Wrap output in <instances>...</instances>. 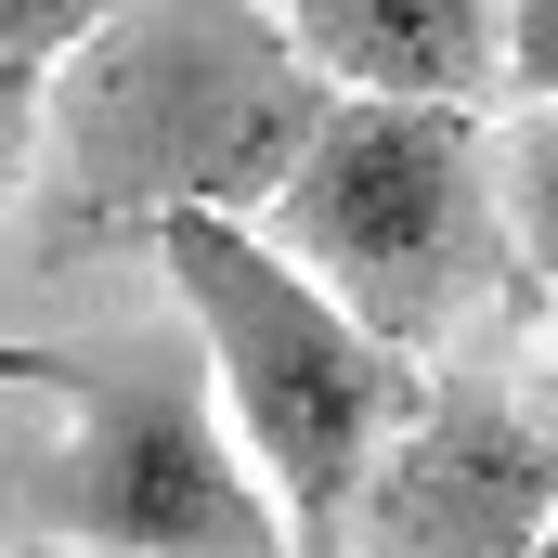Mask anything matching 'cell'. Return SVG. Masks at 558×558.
I'll return each instance as SVG.
<instances>
[{
    "instance_id": "obj_1",
    "label": "cell",
    "mask_w": 558,
    "mask_h": 558,
    "mask_svg": "<svg viewBox=\"0 0 558 558\" xmlns=\"http://www.w3.org/2000/svg\"><path fill=\"white\" fill-rule=\"evenodd\" d=\"M325 78L299 65L274 0H143L78 39L52 78L65 234H156L182 208L260 221L325 131Z\"/></svg>"
},
{
    "instance_id": "obj_2",
    "label": "cell",
    "mask_w": 558,
    "mask_h": 558,
    "mask_svg": "<svg viewBox=\"0 0 558 558\" xmlns=\"http://www.w3.org/2000/svg\"><path fill=\"white\" fill-rule=\"evenodd\" d=\"M0 377H39L65 403V441L26 481V520H39L26 546H65V558H299L182 312H143V325H105V338H52V351H0Z\"/></svg>"
},
{
    "instance_id": "obj_3",
    "label": "cell",
    "mask_w": 558,
    "mask_h": 558,
    "mask_svg": "<svg viewBox=\"0 0 558 558\" xmlns=\"http://www.w3.org/2000/svg\"><path fill=\"white\" fill-rule=\"evenodd\" d=\"M260 234L403 364L441 351L454 325L533 299L507 169L468 105H325V131L299 156V182L260 208Z\"/></svg>"
},
{
    "instance_id": "obj_4",
    "label": "cell",
    "mask_w": 558,
    "mask_h": 558,
    "mask_svg": "<svg viewBox=\"0 0 558 558\" xmlns=\"http://www.w3.org/2000/svg\"><path fill=\"white\" fill-rule=\"evenodd\" d=\"M143 247H156L169 299H182L208 377H221V416H234V441H247L260 494L286 507V546L338 558L351 494H364V468L390 454V428L416 416L428 377L390 351V338H364L260 221L182 208V221H156Z\"/></svg>"
},
{
    "instance_id": "obj_5",
    "label": "cell",
    "mask_w": 558,
    "mask_h": 558,
    "mask_svg": "<svg viewBox=\"0 0 558 558\" xmlns=\"http://www.w3.org/2000/svg\"><path fill=\"white\" fill-rule=\"evenodd\" d=\"M558 533V454L520 377H428L351 494L338 558H533Z\"/></svg>"
},
{
    "instance_id": "obj_6",
    "label": "cell",
    "mask_w": 558,
    "mask_h": 558,
    "mask_svg": "<svg viewBox=\"0 0 558 558\" xmlns=\"http://www.w3.org/2000/svg\"><path fill=\"white\" fill-rule=\"evenodd\" d=\"M299 65L338 105H468L507 92V0H286Z\"/></svg>"
},
{
    "instance_id": "obj_7",
    "label": "cell",
    "mask_w": 558,
    "mask_h": 558,
    "mask_svg": "<svg viewBox=\"0 0 558 558\" xmlns=\"http://www.w3.org/2000/svg\"><path fill=\"white\" fill-rule=\"evenodd\" d=\"M92 26H105L92 0H0V195L26 182L39 118H52V78L78 65V39H92Z\"/></svg>"
},
{
    "instance_id": "obj_8",
    "label": "cell",
    "mask_w": 558,
    "mask_h": 558,
    "mask_svg": "<svg viewBox=\"0 0 558 558\" xmlns=\"http://www.w3.org/2000/svg\"><path fill=\"white\" fill-rule=\"evenodd\" d=\"M494 169H507V221H520V260H533V286L558 299V118H520V131L494 143Z\"/></svg>"
},
{
    "instance_id": "obj_9",
    "label": "cell",
    "mask_w": 558,
    "mask_h": 558,
    "mask_svg": "<svg viewBox=\"0 0 558 558\" xmlns=\"http://www.w3.org/2000/svg\"><path fill=\"white\" fill-rule=\"evenodd\" d=\"M507 92L558 118V0H507Z\"/></svg>"
},
{
    "instance_id": "obj_10",
    "label": "cell",
    "mask_w": 558,
    "mask_h": 558,
    "mask_svg": "<svg viewBox=\"0 0 558 558\" xmlns=\"http://www.w3.org/2000/svg\"><path fill=\"white\" fill-rule=\"evenodd\" d=\"M533 428H546V454H558V338H546V364H533Z\"/></svg>"
},
{
    "instance_id": "obj_11",
    "label": "cell",
    "mask_w": 558,
    "mask_h": 558,
    "mask_svg": "<svg viewBox=\"0 0 558 558\" xmlns=\"http://www.w3.org/2000/svg\"><path fill=\"white\" fill-rule=\"evenodd\" d=\"M13 558H65V546H13Z\"/></svg>"
},
{
    "instance_id": "obj_12",
    "label": "cell",
    "mask_w": 558,
    "mask_h": 558,
    "mask_svg": "<svg viewBox=\"0 0 558 558\" xmlns=\"http://www.w3.org/2000/svg\"><path fill=\"white\" fill-rule=\"evenodd\" d=\"M533 558H558V533H546V546H533Z\"/></svg>"
},
{
    "instance_id": "obj_13",
    "label": "cell",
    "mask_w": 558,
    "mask_h": 558,
    "mask_svg": "<svg viewBox=\"0 0 558 558\" xmlns=\"http://www.w3.org/2000/svg\"><path fill=\"white\" fill-rule=\"evenodd\" d=\"M0 558H13V533H0Z\"/></svg>"
}]
</instances>
